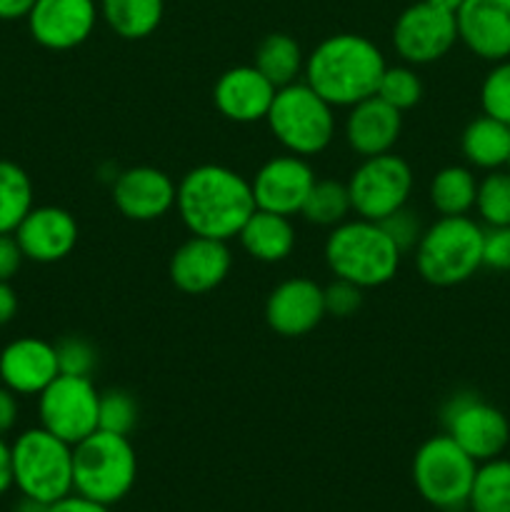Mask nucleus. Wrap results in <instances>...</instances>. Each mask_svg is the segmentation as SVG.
I'll use <instances>...</instances> for the list:
<instances>
[{
	"instance_id": "a211bd4d",
	"label": "nucleus",
	"mask_w": 510,
	"mask_h": 512,
	"mask_svg": "<svg viewBox=\"0 0 510 512\" xmlns=\"http://www.w3.org/2000/svg\"><path fill=\"white\" fill-rule=\"evenodd\" d=\"M233 265L228 243L213 238L190 235L175 248L168 275L175 288L185 295H205L225 283Z\"/></svg>"
},
{
	"instance_id": "9b49d317",
	"label": "nucleus",
	"mask_w": 510,
	"mask_h": 512,
	"mask_svg": "<svg viewBox=\"0 0 510 512\" xmlns=\"http://www.w3.org/2000/svg\"><path fill=\"white\" fill-rule=\"evenodd\" d=\"M443 428L475 463L500 458L510 443V423L503 410L475 393H458L445 403Z\"/></svg>"
},
{
	"instance_id": "4468645a",
	"label": "nucleus",
	"mask_w": 510,
	"mask_h": 512,
	"mask_svg": "<svg viewBox=\"0 0 510 512\" xmlns=\"http://www.w3.org/2000/svg\"><path fill=\"white\" fill-rule=\"evenodd\" d=\"M100 10L95 0H35L28 30L48 50H73L93 35Z\"/></svg>"
},
{
	"instance_id": "aec40b11",
	"label": "nucleus",
	"mask_w": 510,
	"mask_h": 512,
	"mask_svg": "<svg viewBox=\"0 0 510 512\" xmlns=\"http://www.w3.org/2000/svg\"><path fill=\"white\" fill-rule=\"evenodd\" d=\"M458 40L478 58H510V0H465L455 13Z\"/></svg>"
},
{
	"instance_id": "ddd939ff",
	"label": "nucleus",
	"mask_w": 510,
	"mask_h": 512,
	"mask_svg": "<svg viewBox=\"0 0 510 512\" xmlns=\"http://www.w3.org/2000/svg\"><path fill=\"white\" fill-rule=\"evenodd\" d=\"M315 180L318 178H315V170L310 168L308 158L293 153L273 155L250 178L255 208L293 218L303 208Z\"/></svg>"
},
{
	"instance_id": "393cba45",
	"label": "nucleus",
	"mask_w": 510,
	"mask_h": 512,
	"mask_svg": "<svg viewBox=\"0 0 510 512\" xmlns=\"http://www.w3.org/2000/svg\"><path fill=\"white\" fill-rule=\"evenodd\" d=\"M100 18L123 40L150 38L160 28L165 0H100Z\"/></svg>"
},
{
	"instance_id": "f8f14e48",
	"label": "nucleus",
	"mask_w": 510,
	"mask_h": 512,
	"mask_svg": "<svg viewBox=\"0 0 510 512\" xmlns=\"http://www.w3.org/2000/svg\"><path fill=\"white\" fill-rule=\"evenodd\" d=\"M458 43V23L453 13L420 3L408 5L393 25V48L408 65H430L445 58Z\"/></svg>"
},
{
	"instance_id": "423d86ee",
	"label": "nucleus",
	"mask_w": 510,
	"mask_h": 512,
	"mask_svg": "<svg viewBox=\"0 0 510 512\" xmlns=\"http://www.w3.org/2000/svg\"><path fill=\"white\" fill-rule=\"evenodd\" d=\"M265 123L285 153L300 158L323 153L333 143L338 128L333 105L320 98L305 80L278 88Z\"/></svg>"
},
{
	"instance_id": "bb28decb",
	"label": "nucleus",
	"mask_w": 510,
	"mask_h": 512,
	"mask_svg": "<svg viewBox=\"0 0 510 512\" xmlns=\"http://www.w3.org/2000/svg\"><path fill=\"white\" fill-rule=\"evenodd\" d=\"M428 195L438 215H468L475 208L478 180L465 165H448L433 175Z\"/></svg>"
},
{
	"instance_id": "9d476101",
	"label": "nucleus",
	"mask_w": 510,
	"mask_h": 512,
	"mask_svg": "<svg viewBox=\"0 0 510 512\" xmlns=\"http://www.w3.org/2000/svg\"><path fill=\"white\" fill-rule=\"evenodd\" d=\"M100 393L93 378L60 373L38 395L40 428L53 433L68 445H78L98 430Z\"/></svg>"
},
{
	"instance_id": "a18cd8bd",
	"label": "nucleus",
	"mask_w": 510,
	"mask_h": 512,
	"mask_svg": "<svg viewBox=\"0 0 510 512\" xmlns=\"http://www.w3.org/2000/svg\"><path fill=\"white\" fill-rule=\"evenodd\" d=\"M13 512H48V505L40 503V500L28 498V495H20V500L15 503Z\"/></svg>"
},
{
	"instance_id": "4be33fe9",
	"label": "nucleus",
	"mask_w": 510,
	"mask_h": 512,
	"mask_svg": "<svg viewBox=\"0 0 510 512\" xmlns=\"http://www.w3.org/2000/svg\"><path fill=\"white\" fill-rule=\"evenodd\" d=\"M400 133H403V113L380 100L378 95L355 103L345 115V143L360 158L390 153Z\"/></svg>"
},
{
	"instance_id": "f3484780",
	"label": "nucleus",
	"mask_w": 510,
	"mask_h": 512,
	"mask_svg": "<svg viewBox=\"0 0 510 512\" xmlns=\"http://www.w3.org/2000/svg\"><path fill=\"white\" fill-rule=\"evenodd\" d=\"M13 235L25 260L50 265L60 263L73 253L80 228L70 210L58 208V205H40V208L33 205V210L25 215Z\"/></svg>"
},
{
	"instance_id": "e433bc0d",
	"label": "nucleus",
	"mask_w": 510,
	"mask_h": 512,
	"mask_svg": "<svg viewBox=\"0 0 510 512\" xmlns=\"http://www.w3.org/2000/svg\"><path fill=\"white\" fill-rule=\"evenodd\" d=\"M325 293V313L333 315V318H350L360 310L363 305V288L348 283V280L335 278L328 288H323Z\"/></svg>"
},
{
	"instance_id": "cd10ccee",
	"label": "nucleus",
	"mask_w": 510,
	"mask_h": 512,
	"mask_svg": "<svg viewBox=\"0 0 510 512\" xmlns=\"http://www.w3.org/2000/svg\"><path fill=\"white\" fill-rule=\"evenodd\" d=\"M470 512H510V460L478 463L468 495Z\"/></svg>"
},
{
	"instance_id": "c9c22d12",
	"label": "nucleus",
	"mask_w": 510,
	"mask_h": 512,
	"mask_svg": "<svg viewBox=\"0 0 510 512\" xmlns=\"http://www.w3.org/2000/svg\"><path fill=\"white\" fill-rule=\"evenodd\" d=\"M380 225H383L388 238L398 245V250L403 255L413 253L415 245H418V240L423 238V230H425L423 218H420L415 210H410L408 205H403V208H398L395 213H390L388 218L380 220Z\"/></svg>"
},
{
	"instance_id": "0eeeda50",
	"label": "nucleus",
	"mask_w": 510,
	"mask_h": 512,
	"mask_svg": "<svg viewBox=\"0 0 510 512\" xmlns=\"http://www.w3.org/2000/svg\"><path fill=\"white\" fill-rule=\"evenodd\" d=\"M13 488L20 495L53 505L73 493V445L45 428H30L10 445Z\"/></svg>"
},
{
	"instance_id": "2eb2a0df",
	"label": "nucleus",
	"mask_w": 510,
	"mask_h": 512,
	"mask_svg": "<svg viewBox=\"0 0 510 512\" xmlns=\"http://www.w3.org/2000/svg\"><path fill=\"white\" fill-rule=\"evenodd\" d=\"M323 285L310 278H288L270 290L265 300V323L275 335L303 338L325 318Z\"/></svg>"
},
{
	"instance_id": "72a5a7b5",
	"label": "nucleus",
	"mask_w": 510,
	"mask_h": 512,
	"mask_svg": "<svg viewBox=\"0 0 510 512\" xmlns=\"http://www.w3.org/2000/svg\"><path fill=\"white\" fill-rule=\"evenodd\" d=\"M483 113L510 125V60H498L480 85Z\"/></svg>"
},
{
	"instance_id": "4c0bfd02",
	"label": "nucleus",
	"mask_w": 510,
	"mask_h": 512,
	"mask_svg": "<svg viewBox=\"0 0 510 512\" xmlns=\"http://www.w3.org/2000/svg\"><path fill=\"white\" fill-rule=\"evenodd\" d=\"M483 265L490 270H510V225L485 230Z\"/></svg>"
},
{
	"instance_id": "20e7f679",
	"label": "nucleus",
	"mask_w": 510,
	"mask_h": 512,
	"mask_svg": "<svg viewBox=\"0 0 510 512\" xmlns=\"http://www.w3.org/2000/svg\"><path fill=\"white\" fill-rule=\"evenodd\" d=\"M485 228L470 215H440L415 245V268L425 283L453 288L483 268Z\"/></svg>"
},
{
	"instance_id": "79ce46f5",
	"label": "nucleus",
	"mask_w": 510,
	"mask_h": 512,
	"mask_svg": "<svg viewBox=\"0 0 510 512\" xmlns=\"http://www.w3.org/2000/svg\"><path fill=\"white\" fill-rule=\"evenodd\" d=\"M18 315V295L10 283L0 280V325H8Z\"/></svg>"
},
{
	"instance_id": "473e14b6",
	"label": "nucleus",
	"mask_w": 510,
	"mask_h": 512,
	"mask_svg": "<svg viewBox=\"0 0 510 512\" xmlns=\"http://www.w3.org/2000/svg\"><path fill=\"white\" fill-rule=\"evenodd\" d=\"M138 425V403L128 390H108L100 393L98 430H108L115 435H128Z\"/></svg>"
},
{
	"instance_id": "7ed1b4c3",
	"label": "nucleus",
	"mask_w": 510,
	"mask_h": 512,
	"mask_svg": "<svg viewBox=\"0 0 510 512\" xmlns=\"http://www.w3.org/2000/svg\"><path fill=\"white\" fill-rule=\"evenodd\" d=\"M325 263L330 273L358 288H380L398 275L403 253L388 238L383 225L355 215L330 228L325 238Z\"/></svg>"
},
{
	"instance_id": "a19ab883",
	"label": "nucleus",
	"mask_w": 510,
	"mask_h": 512,
	"mask_svg": "<svg viewBox=\"0 0 510 512\" xmlns=\"http://www.w3.org/2000/svg\"><path fill=\"white\" fill-rule=\"evenodd\" d=\"M48 512H110L108 505L93 503V500L83 498V495L70 493L68 498L58 500V503L48 505Z\"/></svg>"
},
{
	"instance_id": "49530a36",
	"label": "nucleus",
	"mask_w": 510,
	"mask_h": 512,
	"mask_svg": "<svg viewBox=\"0 0 510 512\" xmlns=\"http://www.w3.org/2000/svg\"><path fill=\"white\" fill-rule=\"evenodd\" d=\"M425 3H430V5H435V8H440V10H445V13H458L460 10V5L465 3V0H425Z\"/></svg>"
},
{
	"instance_id": "b1692460",
	"label": "nucleus",
	"mask_w": 510,
	"mask_h": 512,
	"mask_svg": "<svg viewBox=\"0 0 510 512\" xmlns=\"http://www.w3.org/2000/svg\"><path fill=\"white\" fill-rule=\"evenodd\" d=\"M460 150L473 168L500 170L510 160V125L483 113L465 125Z\"/></svg>"
},
{
	"instance_id": "412c9836",
	"label": "nucleus",
	"mask_w": 510,
	"mask_h": 512,
	"mask_svg": "<svg viewBox=\"0 0 510 512\" xmlns=\"http://www.w3.org/2000/svg\"><path fill=\"white\" fill-rule=\"evenodd\" d=\"M58 375L55 343L18 338L0 350V383L15 395H40Z\"/></svg>"
},
{
	"instance_id": "de8ad7c7",
	"label": "nucleus",
	"mask_w": 510,
	"mask_h": 512,
	"mask_svg": "<svg viewBox=\"0 0 510 512\" xmlns=\"http://www.w3.org/2000/svg\"><path fill=\"white\" fill-rule=\"evenodd\" d=\"M508 168H510V160H508Z\"/></svg>"
},
{
	"instance_id": "f704fd0d",
	"label": "nucleus",
	"mask_w": 510,
	"mask_h": 512,
	"mask_svg": "<svg viewBox=\"0 0 510 512\" xmlns=\"http://www.w3.org/2000/svg\"><path fill=\"white\" fill-rule=\"evenodd\" d=\"M55 353H58V365L63 375H80V378H90L98 368V350L78 335H68V338L55 343Z\"/></svg>"
},
{
	"instance_id": "39448f33",
	"label": "nucleus",
	"mask_w": 510,
	"mask_h": 512,
	"mask_svg": "<svg viewBox=\"0 0 510 512\" xmlns=\"http://www.w3.org/2000/svg\"><path fill=\"white\" fill-rule=\"evenodd\" d=\"M138 478V458L128 435L95 430L73 445V493L108 505L125 498Z\"/></svg>"
},
{
	"instance_id": "c85d7f7f",
	"label": "nucleus",
	"mask_w": 510,
	"mask_h": 512,
	"mask_svg": "<svg viewBox=\"0 0 510 512\" xmlns=\"http://www.w3.org/2000/svg\"><path fill=\"white\" fill-rule=\"evenodd\" d=\"M33 210L30 175L13 160H0V235L15 233Z\"/></svg>"
},
{
	"instance_id": "5701e85b",
	"label": "nucleus",
	"mask_w": 510,
	"mask_h": 512,
	"mask_svg": "<svg viewBox=\"0 0 510 512\" xmlns=\"http://www.w3.org/2000/svg\"><path fill=\"white\" fill-rule=\"evenodd\" d=\"M245 253L260 263H283L295 250V228L288 215L255 208L238 233Z\"/></svg>"
},
{
	"instance_id": "c03bdc74",
	"label": "nucleus",
	"mask_w": 510,
	"mask_h": 512,
	"mask_svg": "<svg viewBox=\"0 0 510 512\" xmlns=\"http://www.w3.org/2000/svg\"><path fill=\"white\" fill-rule=\"evenodd\" d=\"M35 0H0V20H23L28 18Z\"/></svg>"
},
{
	"instance_id": "f257e3e1",
	"label": "nucleus",
	"mask_w": 510,
	"mask_h": 512,
	"mask_svg": "<svg viewBox=\"0 0 510 512\" xmlns=\"http://www.w3.org/2000/svg\"><path fill=\"white\" fill-rule=\"evenodd\" d=\"M175 210L190 235L228 243L255 213L253 188L245 175L228 165H195L180 178Z\"/></svg>"
},
{
	"instance_id": "6e6552de",
	"label": "nucleus",
	"mask_w": 510,
	"mask_h": 512,
	"mask_svg": "<svg viewBox=\"0 0 510 512\" xmlns=\"http://www.w3.org/2000/svg\"><path fill=\"white\" fill-rule=\"evenodd\" d=\"M478 463L450 435H433L413 458V485L420 498L438 510L468 505Z\"/></svg>"
},
{
	"instance_id": "f03ea898",
	"label": "nucleus",
	"mask_w": 510,
	"mask_h": 512,
	"mask_svg": "<svg viewBox=\"0 0 510 512\" xmlns=\"http://www.w3.org/2000/svg\"><path fill=\"white\" fill-rule=\"evenodd\" d=\"M385 68L383 50L373 40L358 33H335L305 55L303 80L333 108H353L378 93Z\"/></svg>"
},
{
	"instance_id": "58836bf2",
	"label": "nucleus",
	"mask_w": 510,
	"mask_h": 512,
	"mask_svg": "<svg viewBox=\"0 0 510 512\" xmlns=\"http://www.w3.org/2000/svg\"><path fill=\"white\" fill-rule=\"evenodd\" d=\"M23 260H25V255H23V250H20L15 235L13 233L0 235V280L10 283V280L18 275Z\"/></svg>"
},
{
	"instance_id": "a878e982",
	"label": "nucleus",
	"mask_w": 510,
	"mask_h": 512,
	"mask_svg": "<svg viewBox=\"0 0 510 512\" xmlns=\"http://www.w3.org/2000/svg\"><path fill=\"white\" fill-rule=\"evenodd\" d=\"M253 65L275 88H285V85L300 80L305 68V55L293 35L270 33L255 48Z\"/></svg>"
},
{
	"instance_id": "ea45409f",
	"label": "nucleus",
	"mask_w": 510,
	"mask_h": 512,
	"mask_svg": "<svg viewBox=\"0 0 510 512\" xmlns=\"http://www.w3.org/2000/svg\"><path fill=\"white\" fill-rule=\"evenodd\" d=\"M18 415H20L18 395H15L13 390L5 388V385H0V435H3V438L15 428Z\"/></svg>"
},
{
	"instance_id": "37998d69",
	"label": "nucleus",
	"mask_w": 510,
	"mask_h": 512,
	"mask_svg": "<svg viewBox=\"0 0 510 512\" xmlns=\"http://www.w3.org/2000/svg\"><path fill=\"white\" fill-rule=\"evenodd\" d=\"M10 488H13V453L0 435V495L8 493Z\"/></svg>"
},
{
	"instance_id": "dca6fc26",
	"label": "nucleus",
	"mask_w": 510,
	"mask_h": 512,
	"mask_svg": "<svg viewBox=\"0 0 510 512\" xmlns=\"http://www.w3.org/2000/svg\"><path fill=\"white\" fill-rule=\"evenodd\" d=\"M178 185L165 170L153 165H135L113 180V205L120 215L135 223L160 220L175 208Z\"/></svg>"
},
{
	"instance_id": "c756f323",
	"label": "nucleus",
	"mask_w": 510,
	"mask_h": 512,
	"mask_svg": "<svg viewBox=\"0 0 510 512\" xmlns=\"http://www.w3.org/2000/svg\"><path fill=\"white\" fill-rule=\"evenodd\" d=\"M350 213H353V205H350L348 185L333 178L315 180L303 208H300V215L320 228H335L348 220Z\"/></svg>"
},
{
	"instance_id": "1a4fd4ad",
	"label": "nucleus",
	"mask_w": 510,
	"mask_h": 512,
	"mask_svg": "<svg viewBox=\"0 0 510 512\" xmlns=\"http://www.w3.org/2000/svg\"><path fill=\"white\" fill-rule=\"evenodd\" d=\"M413 183V168L408 160L390 150V153L360 160L345 185H348L353 213L358 218L380 223L390 213L408 205Z\"/></svg>"
},
{
	"instance_id": "2f4dec72",
	"label": "nucleus",
	"mask_w": 510,
	"mask_h": 512,
	"mask_svg": "<svg viewBox=\"0 0 510 512\" xmlns=\"http://www.w3.org/2000/svg\"><path fill=\"white\" fill-rule=\"evenodd\" d=\"M375 95L393 105L395 110L405 113L423 100V80L415 73L413 65H388Z\"/></svg>"
},
{
	"instance_id": "7c9ffc66",
	"label": "nucleus",
	"mask_w": 510,
	"mask_h": 512,
	"mask_svg": "<svg viewBox=\"0 0 510 512\" xmlns=\"http://www.w3.org/2000/svg\"><path fill=\"white\" fill-rule=\"evenodd\" d=\"M475 210L488 228L510 225V170H490L478 180Z\"/></svg>"
},
{
	"instance_id": "6ab92c4d",
	"label": "nucleus",
	"mask_w": 510,
	"mask_h": 512,
	"mask_svg": "<svg viewBox=\"0 0 510 512\" xmlns=\"http://www.w3.org/2000/svg\"><path fill=\"white\" fill-rule=\"evenodd\" d=\"M275 93L278 88L255 65H235L215 80L213 103L230 123L250 125L268 118Z\"/></svg>"
}]
</instances>
